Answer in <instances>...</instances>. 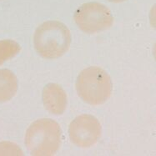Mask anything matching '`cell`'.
<instances>
[{"mask_svg": "<svg viewBox=\"0 0 156 156\" xmlns=\"http://www.w3.org/2000/svg\"><path fill=\"white\" fill-rule=\"evenodd\" d=\"M71 34L69 28L59 21H46L38 26L34 34V46L41 57L54 59L69 50Z\"/></svg>", "mask_w": 156, "mask_h": 156, "instance_id": "cell-1", "label": "cell"}, {"mask_svg": "<svg viewBox=\"0 0 156 156\" xmlns=\"http://www.w3.org/2000/svg\"><path fill=\"white\" fill-rule=\"evenodd\" d=\"M62 130L59 124L51 119H40L26 131L25 145L31 155H54L60 148Z\"/></svg>", "mask_w": 156, "mask_h": 156, "instance_id": "cell-2", "label": "cell"}, {"mask_svg": "<svg viewBox=\"0 0 156 156\" xmlns=\"http://www.w3.org/2000/svg\"><path fill=\"white\" fill-rule=\"evenodd\" d=\"M78 95L91 105L105 104L111 96L113 84L108 73L99 67H89L82 70L76 81Z\"/></svg>", "mask_w": 156, "mask_h": 156, "instance_id": "cell-3", "label": "cell"}, {"mask_svg": "<svg viewBox=\"0 0 156 156\" xmlns=\"http://www.w3.org/2000/svg\"><path fill=\"white\" fill-rule=\"evenodd\" d=\"M74 22L86 34H96L108 29L114 23V17L108 8L102 3H83L75 11Z\"/></svg>", "mask_w": 156, "mask_h": 156, "instance_id": "cell-4", "label": "cell"}, {"mask_svg": "<svg viewBox=\"0 0 156 156\" xmlns=\"http://www.w3.org/2000/svg\"><path fill=\"white\" fill-rule=\"evenodd\" d=\"M102 127L97 119L90 115L78 116L71 122L69 134L71 142L80 148H89L101 137Z\"/></svg>", "mask_w": 156, "mask_h": 156, "instance_id": "cell-5", "label": "cell"}, {"mask_svg": "<svg viewBox=\"0 0 156 156\" xmlns=\"http://www.w3.org/2000/svg\"><path fill=\"white\" fill-rule=\"evenodd\" d=\"M43 103L49 113L54 115H63L67 108V94L58 84L48 83L43 90Z\"/></svg>", "mask_w": 156, "mask_h": 156, "instance_id": "cell-6", "label": "cell"}, {"mask_svg": "<svg viewBox=\"0 0 156 156\" xmlns=\"http://www.w3.org/2000/svg\"><path fill=\"white\" fill-rule=\"evenodd\" d=\"M18 80L9 69H0V103L9 101L16 94Z\"/></svg>", "mask_w": 156, "mask_h": 156, "instance_id": "cell-7", "label": "cell"}, {"mask_svg": "<svg viewBox=\"0 0 156 156\" xmlns=\"http://www.w3.org/2000/svg\"><path fill=\"white\" fill-rule=\"evenodd\" d=\"M21 50L20 45L12 39L0 40V65L13 58Z\"/></svg>", "mask_w": 156, "mask_h": 156, "instance_id": "cell-8", "label": "cell"}, {"mask_svg": "<svg viewBox=\"0 0 156 156\" xmlns=\"http://www.w3.org/2000/svg\"><path fill=\"white\" fill-rule=\"evenodd\" d=\"M23 151L16 144L9 142L0 143V155H23Z\"/></svg>", "mask_w": 156, "mask_h": 156, "instance_id": "cell-9", "label": "cell"}, {"mask_svg": "<svg viewBox=\"0 0 156 156\" xmlns=\"http://www.w3.org/2000/svg\"><path fill=\"white\" fill-rule=\"evenodd\" d=\"M109 2H112V3H122V2H124L126 0H108Z\"/></svg>", "mask_w": 156, "mask_h": 156, "instance_id": "cell-10", "label": "cell"}]
</instances>
